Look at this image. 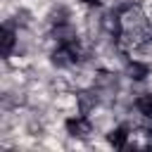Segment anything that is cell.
Returning <instances> with one entry per match:
<instances>
[{"label": "cell", "instance_id": "obj_1", "mask_svg": "<svg viewBox=\"0 0 152 152\" xmlns=\"http://www.w3.org/2000/svg\"><path fill=\"white\" fill-rule=\"evenodd\" d=\"M66 131H69V135L83 138V135L90 133V121H88L86 116H71V119L66 121Z\"/></svg>", "mask_w": 152, "mask_h": 152}, {"label": "cell", "instance_id": "obj_5", "mask_svg": "<svg viewBox=\"0 0 152 152\" xmlns=\"http://www.w3.org/2000/svg\"><path fill=\"white\" fill-rule=\"evenodd\" d=\"M12 48H14V33L10 28H5L2 31V57H10Z\"/></svg>", "mask_w": 152, "mask_h": 152}, {"label": "cell", "instance_id": "obj_2", "mask_svg": "<svg viewBox=\"0 0 152 152\" xmlns=\"http://www.w3.org/2000/svg\"><path fill=\"white\" fill-rule=\"evenodd\" d=\"M109 145H114V147H126V140H128V131L121 126V128H114L109 135Z\"/></svg>", "mask_w": 152, "mask_h": 152}, {"label": "cell", "instance_id": "obj_4", "mask_svg": "<svg viewBox=\"0 0 152 152\" xmlns=\"http://www.w3.org/2000/svg\"><path fill=\"white\" fill-rule=\"evenodd\" d=\"M138 112L142 116H152V93H145L138 97Z\"/></svg>", "mask_w": 152, "mask_h": 152}, {"label": "cell", "instance_id": "obj_6", "mask_svg": "<svg viewBox=\"0 0 152 152\" xmlns=\"http://www.w3.org/2000/svg\"><path fill=\"white\" fill-rule=\"evenodd\" d=\"M83 2H86V5H100L102 0H83Z\"/></svg>", "mask_w": 152, "mask_h": 152}, {"label": "cell", "instance_id": "obj_3", "mask_svg": "<svg viewBox=\"0 0 152 152\" xmlns=\"http://www.w3.org/2000/svg\"><path fill=\"white\" fill-rule=\"evenodd\" d=\"M128 74H131V78H135V81H142V78L150 74V69H147V64L131 62V64H128Z\"/></svg>", "mask_w": 152, "mask_h": 152}]
</instances>
